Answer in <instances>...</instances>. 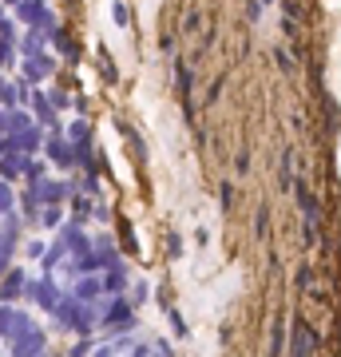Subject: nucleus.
<instances>
[{"label":"nucleus","instance_id":"1","mask_svg":"<svg viewBox=\"0 0 341 357\" xmlns=\"http://www.w3.org/2000/svg\"><path fill=\"white\" fill-rule=\"evenodd\" d=\"M24 298L48 330L96 337L131 318L135 270L123 250L91 222H63L28 262Z\"/></svg>","mask_w":341,"mask_h":357},{"label":"nucleus","instance_id":"2","mask_svg":"<svg viewBox=\"0 0 341 357\" xmlns=\"http://www.w3.org/2000/svg\"><path fill=\"white\" fill-rule=\"evenodd\" d=\"M0 357H60L56 337L28 306L0 302Z\"/></svg>","mask_w":341,"mask_h":357},{"label":"nucleus","instance_id":"3","mask_svg":"<svg viewBox=\"0 0 341 357\" xmlns=\"http://www.w3.org/2000/svg\"><path fill=\"white\" fill-rule=\"evenodd\" d=\"M20 238H24V211H20V195L0 171V282L13 270L20 255Z\"/></svg>","mask_w":341,"mask_h":357},{"label":"nucleus","instance_id":"4","mask_svg":"<svg viewBox=\"0 0 341 357\" xmlns=\"http://www.w3.org/2000/svg\"><path fill=\"white\" fill-rule=\"evenodd\" d=\"M84 357H171L155 333H139V330H123V333H112L103 337L100 345H91Z\"/></svg>","mask_w":341,"mask_h":357}]
</instances>
